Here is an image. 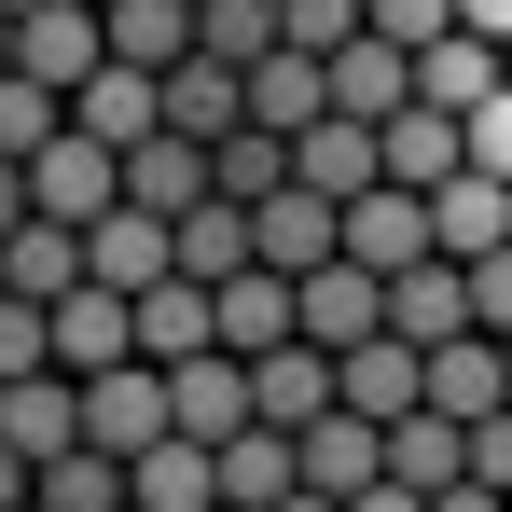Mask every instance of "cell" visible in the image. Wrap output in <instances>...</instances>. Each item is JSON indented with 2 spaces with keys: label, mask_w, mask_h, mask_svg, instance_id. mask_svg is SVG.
I'll return each mask as SVG.
<instances>
[{
  "label": "cell",
  "mask_w": 512,
  "mask_h": 512,
  "mask_svg": "<svg viewBox=\"0 0 512 512\" xmlns=\"http://www.w3.org/2000/svg\"><path fill=\"white\" fill-rule=\"evenodd\" d=\"M167 429H180L167 360H111V374H84V443H111V457H153Z\"/></svg>",
  "instance_id": "1"
},
{
  "label": "cell",
  "mask_w": 512,
  "mask_h": 512,
  "mask_svg": "<svg viewBox=\"0 0 512 512\" xmlns=\"http://www.w3.org/2000/svg\"><path fill=\"white\" fill-rule=\"evenodd\" d=\"M70 125H84V139H111V153L167 139V70H139V56H97L84 84H70Z\"/></svg>",
  "instance_id": "2"
},
{
  "label": "cell",
  "mask_w": 512,
  "mask_h": 512,
  "mask_svg": "<svg viewBox=\"0 0 512 512\" xmlns=\"http://www.w3.org/2000/svg\"><path fill=\"white\" fill-rule=\"evenodd\" d=\"M28 208H56V222L125 208V153H111V139H84V125H70V139H42V153H28Z\"/></svg>",
  "instance_id": "3"
},
{
  "label": "cell",
  "mask_w": 512,
  "mask_h": 512,
  "mask_svg": "<svg viewBox=\"0 0 512 512\" xmlns=\"http://www.w3.org/2000/svg\"><path fill=\"white\" fill-rule=\"evenodd\" d=\"M443 236H429V194L416 180H374V194H346V263H374V277H402V263H429Z\"/></svg>",
  "instance_id": "4"
},
{
  "label": "cell",
  "mask_w": 512,
  "mask_h": 512,
  "mask_svg": "<svg viewBox=\"0 0 512 512\" xmlns=\"http://www.w3.org/2000/svg\"><path fill=\"white\" fill-rule=\"evenodd\" d=\"M291 180H305V194H374V180H388V125H360V111H319V125H305V139H291Z\"/></svg>",
  "instance_id": "5"
},
{
  "label": "cell",
  "mask_w": 512,
  "mask_h": 512,
  "mask_svg": "<svg viewBox=\"0 0 512 512\" xmlns=\"http://www.w3.org/2000/svg\"><path fill=\"white\" fill-rule=\"evenodd\" d=\"M250 388H263V429H319V416L346 402V374H333V346H319V333L263 346V360H250Z\"/></svg>",
  "instance_id": "6"
},
{
  "label": "cell",
  "mask_w": 512,
  "mask_h": 512,
  "mask_svg": "<svg viewBox=\"0 0 512 512\" xmlns=\"http://www.w3.org/2000/svg\"><path fill=\"white\" fill-rule=\"evenodd\" d=\"M291 333H305V277H291V263H236V277H222V346L263 360V346H291Z\"/></svg>",
  "instance_id": "7"
},
{
  "label": "cell",
  "mask_w": 512,
  "mask_h": 512,
  "mask_svg": "<svg viewBox=\"0 0 512 512\" xmlns=\"http://www.w3.org/2000/svg\"><path fill=\"white\" fill-rule=\"evenodd\" d=\"M111 360H139V291L84 277V291L56 305V374H111Z\"/></svg>",
  "instance_id": "8"
},
{
  "label": "cell",
  "mask_w": 512,
  "mask_h": 512,
  "mask_svg": "<svg viewBox=\"0 0 512 512\" xmlns=\"http://www.w3.org/2000/svg\"><path fill=\"white\" fill-rule=\"evenodd\" d=\"M84 263L111 277V291H153V277H180V222H167V208H97Z\"/></svg>",
  "instance_id": "9"
},
{
  "label": "cell",
  "mask_w": 512,
  "mask_h": 512,
  "mask_svg": "<svg viewBox=\"0 0 512 512\" xmlns=\"http://www.w3.org/2000/svg\"><path fill=\"white\" fill-rule=\"evenodd\" d=\"M97 56H111V14H97V0H42V14H14V70H42V84H84Z\"/></svg>",
  "instance_id": "10"
},
{
  "label": "cell",
  "mask_w": 512,
  "mask_h": 512,
  "mask_svg": "<svg viewBox=\"0 0 512 512\" xmlns=\"http://www.w3.org/2000/svg\"><path fill=\"white\" fill-rule=\"evenodd\" d=\"M0 443H14V457H70V443H84V374H56V360L14 374V388H0Z\"/></svg>",
  "instance_id": "11"
},
{
  "label": "cell",
  "mask_w": 512,
  "mask_h": 512,
  "mask_svg": "<svg viewBox=\"0 0 512 512\" xmlns=\"http://www.w3.org/2000/svg\"><path fill=\"white\" fill-rule=\"evenodd\" d=\"M0 277H14L28 305H70V291L97 277V263H84V222H56V208H28V222L0 236Z\"/></svg>",
  "instance_id": "12"
},
{
  "label": "cell",
  "mask_w": 512,
  "mask_h": 512,
  "mask_svg": "<svg viewBox=\"0 0 512 512\" xmlns=\"http://www.w3.org/2000/svg\"><path fill=\"white\" fill-rule=\"evenodd\" d=\"M333 374H346V416H416L429 402V346H402V333L333 346Z\"/></svg>",
  "instance_id": "13"
},
{
  "label": "cell",
  "mask_w": 512,
  "mask_h": 512,
  "mask_svg": "<svg viewBox=\"0 0 512 512\" xmlns=\"http://www.w3.org/2000/svg\"><path fill=\"white\" fill-rule=\"evenodd\" d=\"M167 388H180V429H194V443H236V429L263 416V388H250V360H236V346H208V360H167Z\"/></svg>",
  "instance_id": "14"
},
{
  "label": "cell",
  "mask_w": 512,
  "mask_h": 512,
  "mask_svg": "<svg viewBox=\"0 0 512 512\" xmlns=\"http://www.w3.org/2000/svg\"><path fill=\"white\" fill-rule=\"evenodd\" d=\"M388 333H402V346H443V333H471V263H457V250L402 263V277H388Z\"/></svg>",
  "instance_id": "15"
},
{
  "label": "cell",
  "mask_w": 512,
  "mask_h": 512,
  "mask_svg": "<svg viewBox=\"0 0 512 512\" xmlns=\"http://www.w3.org/2000/svg\"><path fill=\"white\" fill-rule=\"evenodd\" d=\"M208 194H222V153H208V139H180V125L125 153V208H167V222H180V208H208Z\"/></svg>",
  "instance_id": "16"
},
{
  "label": "cell",
  "mask_w": 512,
  "mask_h": 512,
  "mask_svg": "<svg viewBox=\"0 0 512 512\" xmlns=\"http://www.w3.org/2000/svg\"><path fill=\"white\" fill-rule=\"evenodd\" d=\"M167 125H180V139H236V125H250V70L194 42V56L167 70Z\"/></svg>",
  "instance_id": "17"
},
{
  "label": "cell",
  "mask_w": 512,
  "mask_h": 512,
  "mask_svg": "<svg viewBox=\"0 0 512 512\" xmlns=\"http://www.w3.org/2000/svg\"><path fill=\"white\" fill-rule=\"evenodd\" d=\"M429 236H443V250H457V263H485V250H512V180H499V167H457V180H443V194H429Z\"/></svg>",
  "instance_id": "18"
},
{
  "label": "cell",
  "mask_w": 512,
  "mask_h": 512,
  "mask_svg": "<svg viewBox=\"0 0 512 512\" xmlns=\"http://www.w3.org/2000/svg\"><path fill=\"white\" fill-rule=\"evenodd\" d=\"M250 236H263V263H291V277H319V263L346 250V208L291 180V194H263V208H250Z\"/></svg>",
  "instance_id": "19"
},
{
  "label": "cell",
  "mask_w": 512,
  "mask_h": 512,
  "mask_svg": "<svg viewBox=\"0 0 512 512\" xmlns=\"http://www.w3.org/2000/svg\"><path fill=\"white\" fill-rule=\"evenodd\" d=\"M499 84H512V42H485V28H443V42L416 56V97H429V111H485Z\"/></svg>",
  "instance_id": "20"
},
{
  "label": "cell",
  "mask_w": 512,
  "mask_h": 512,
  "mask_svg": "<svg viewBox=\"0 0 512 512\" xmlns=\"http://www.w3.org/2000/svg\"><path fill=\"white\" fill-rule=\"evenodd\" d=\"M457 167H471V111H429V97H402V111H388V180L443 194Z\"/></svg>",
  "instance_id": "21"
},
{
  "label": "cell",
  "mask_w": 512,
  "mask_h": 512,
  "mask_svg": "<svg viewBox=\"0 0 512 512\" xmlns=\"http://www.w3.org/2000/svg\"><path fill=\"white\" fill-rule=\"evenodd\" d=\"M222 346V291L208 277H153L139 291V360H208Z\"/></svg>",
  "instance_id": "22"
},
{
  "label": "cell",
  "mask_w": 512,
  "mask_h": 512,
  "mask_svg": "<svg viewBox=\"0 0 512 512\" xmlns=\"http://www.w3.org/2000/svg\"><path fill=\"white\" fill-rule=\"evenodd\" d=\"M305 443V485H333V499H360V485H388V416H319V429H291Z\"/></svg>",
  "instance_id": "23"
},
{
  "label": "cell",
  "mask_w": 512,
  "mask_h": 512,
  "mask_svg": "<svg viewBox=\"0 0 512 512\" xmlns=\"http://www.w3.org/2000/svg\"><path fill=\"white\" fill-rule=\"evenodd\" d=\"M125 485H139V512H222V443L167 429L153 457H125Z\"/></svg>",
  "instance_id": "24"
},
{
  "label": "cell",
  "mask_w": 512,
  "mask_h": 512,
  "mask_svg": "<svg viewBox=\"0 0 512 512\" xmlns=\"http://www.w3.org/2000/svg\"><path fill=\"white\" fill-rule=\"evenodd\" d=\"M402 97H416V42H388V28H360V42L333 56V111H360V125H388Z\"/></svg>",
  "instance_id": "25"
},
{
  "label": "cell",
  "mask_w": 512,
  "mask_h": 512,
  "mask_svg": "<svg viewBox=\"0 0 512 512\" xmlns=\"http://www.w3.org/2000/svg\"><path fill=\"white\" fill-rule=\"evenodd\" d=\"M319 111H333V56H305V42H277V56L250 70V125H277V139H305Z\"/></svg>",
  "instance_id": "26"
},
{
  "label": "cell",
  "mask_w": 512,
  "mask_h": 512,
  "mask_svg": "<svg viewBox=\"0 0 512 512\" xmlns=\"http://www.w3.org/2000/svg\"><path fill=\"white\" fill-rule=\"evenodd\" d=\"M305 333H319V346H360V333H388V277L333 250L319 277H305Z\"/></svg>",
  "instance_id": "27"
},
{
  "label": "cell",
  "mask_w": 512,
  "mask_h": 512,
  "mask_svg": "<svg viewBox=\"0 0 512 512\" xmlns=\"http://www.w3.org/2000/svg\"><path fill=\"white\" fill-rule=\"evenodd\" d=\"M388 471L443 499V485L471 471V416H443V402H416V416H388Z\"/></svg>",
  "instance_id": "28"
},
{
  "label": "cell",
  "mask_w": 512,
  "mask_h": 512,
  "mask_svg": "<svg viewBox=\"0 0 512 512\" xmlns=\"http://www.w3.org/2000/svg\"><path fill=\"white\" fill-rule=\"evenodd\" d=\"M236 263H263V236H250V194H208V208H180V277H236Z\"/></svg>",
  "instance_id": "29"
},
{
  "label": "cell",
  "mask_w": 512,
  "mask_h": 512,
  "mask_svg": "<svg viewBox=\"0 0 512 512\" xmlns=\"http://www.w3.org/2000/svg\"><path fill=\"white\" fill-rule=\"evenodd\" d=\"M291 485H305V443H291V429H236V443H222V499H250V512H277L291 499Z\"/></svg>",
  "instance_id": "30"
},
{
  "label": "cell",
  "mask_w": 512,
  "mask_h": 512,
  "mask_svg": "<svg viewBox=\"0 0 512 512\" xmlns=\"http://www.w3.org/2000/svg\"><path fill=\"white\" fill-rule=\"evenodd\" d=\"M208 28H194V0H111V56H139V70H180Z\"/></svg>",
  "instance_id": "31"
},
{
  "label": "cell",
  "mask_w": 512,
  "mask_h": 512,
  "mask_svg": "<svg viewBox=\"0 0 512 512\" xmlns=\"http://www.w3.org/2000/svg\"><path fill=\"white\" fill-rule=\"evenodd\" d=\"M139 485H125V457L111 443H70V457H42V512H125Z\"/></svg>",
  "instance_id": "32"
},
{
  "label": "cell",
  "mask_w": 512,
  "mask_h": 512,
  "mask_svg": "<svg viewBox=\"0 0 512 512\" xmlns=\"http://www.w3.org/2000/svg\"><path fill=\"white\" fill-rule=\"evenodd\" d=\"M194 28H208V56H236V70H263V56L291 42V0H194Z\"/></svg>",
  "instance_id": "33"
},
{
  "label": "cell",
  "mask_w": 512,
  "mask_h": 512,
  "mask_svg": "<svg viewBox=\"0 0 512 512\" xmlns=\"http://www.w3.org/2000/svg\"><path fill=\"white\" fill-rule=\"evenodd\" d=\"M42 139H70V84H42V70H0V153L28 167Z\"/></svg>",
  "instance_id": "34"
},
{
  "label": "cell",
  "mask_w": 512,
  "mask_h": 512,
  "mask_svg": "<svg viewBox=\"0 0 512 512\" xmlns=\"http://www.w3.org/2000/svg\"><path fill=\"white\" fill-rule=\"evenodd\" d=\"M208 153H222V194H291V139H277V125H236V139H208Z\"/></svg>",
  "instance_id": "35"
},
{
  "label": "cell",
  "mask_w": 512,
  "mask_h": 512,
  "mask_svg": "<svg viewBox=\"0 0 512 512\" xmlns=\"http://www.w3.org/2000/svg\"><path fill=\"white\" fill-rule=\"evenodd\" d=\"M42 360H56V305L0 291V388H14V374H42Z\"/></svg>",
  "instance_id": "36"
},
{
  "label": "cell",
  "mask_w": 512,
  "mask_h": 512,
  "mask_svg": "<svg viewBox=\"0 0 512 512\" xmlns=\"http://www.w3.org/2000/svg\"><path fill=\"white\" fill-rule=\"evenodd\" d=\"M360 28H374V0H291V42H305V56H346Z\"/></svg>",
  "instance_id": "37"
},
{
  "label": "cell",
  "mask_w": 512,
  "mask_h": 512,
  "mask_svg": "<svg viewBox=\"0 0 512 512\" xmlns=\"http://www.w3.org/2000/svg\"><path fill=\"white\" fill-rule=\"evenodd\" d=\"M374 28H388V42H416V56H429V42L457 28V0H374Z\"/></svg>",
  "instance_id": "38"
},
{
  "label": "cell",
  "mask_w": 512,
  "mask_h": 512,
  "mask_svg": "<svg viewBox=\"0 0 512 512\" xmlns=\"http://www.w3.org/2000/svg\"><path fill=\"white\" fill-rule=\"evenodd\" d=\"M471 319H485V333H512V250L471 263Z\"/></svg>",
  "instance_id": "39"
},
{
  "label": "cell",
  "mask_w": 512,
  "mask_h": 512,
  "mask_svg": "<svg viewBox=\"0 0 512 512\" xmlns=\"http://www.w3.org/2000/svg\"><path fill=\"white\" fill-rule=\"evenodd\" d=\"M471 167H499V180H512V84L471 111Z\"/></svg>",
  "instance_id": "40"
},
{
  "label": "cell",
  "mask_w": 512,
  "mask_h": 512,
  "mask_svg": "<svg viewBox=\"0 0 512 512\" xmlns=\"http://www.w3.org/2000/svg\"><path fill=\"white\" fill-rule=\"evenodd\" d=\"M471 471H485V485H512V402H499V416H471Z\"/></svg>",
  "instance_id": "41"
},
{
  "label": "cell",
  "mask_w": 512,
  "mask_h": 512,
  "mask_svg": "<svg viewBox=\"0 0 512 512\" xmlns=\"http://www.w3.org/2000/svg\"><path fill=\"white\" fill-rule=\"evenodd\" d=\"M429 512H512V485H485V471H457V485H443Z\"/></svg>",
  "instance_id": "42"
},
{
  "label": "cell",
  "mask_w": 512,
  "mask_h": 512,
  "mask_svg": "<svg viewBox=\"0 0 512 512\" xmlns=\"http://www.w3.org/2000/svg\"><path fill=\"white\" fill-rule=\"evenodd\" d=\"M42 499V457H14V443H0V512H28Z\"/></svg>",
  "instance_id": "43"
},
{
  "label": "cell",
  "mask_w": 512,
  "mask_h": 512,
  "mask_svg": "<svg viewBox=\"0 0 512 512\" xmlns=\"http://www.w3.org/2000/svg\"><path fill=\"white\" fill-rule=\"evenodd\" d=\"M346 512H429V485H402V471H388V485H360Z\"/></svg>",
  "instance_id": "44"
},
{
  "label": "cell",
  "mask_w": 512,
  "mask_h": 512,
  "mask_svg": "<svg viewBox=\"0 0 512 512\" xmlns=\"http://www.w3.org/2000/svg\"><path fill=\"white\" fill-rule=\"evenodd\" d=\"M14 222H28V167L0 153V236H14Z\"/></svg>",
  "instance_id": "45"
},
{
  "label": "cell",
  "mask_w": 512,
  "mask_h": 512,
  "mask_svg": "<svg viewBox=\"0 0 512 512\" xmlns=\"http://www.w3.org/2000/svg\"><path fill=\"white\" fill-rule=\"evenodd\" d=\"M457 28H485V42H512V0H457Z\"/></svg>",
  "instance_id": "46"
},
{
  "label": "cell",
  "mask_w": 512,
  "mask_h": 512,
  "mask_svg": "<svg viewBox=\"0 0 512 512\" xmlns=\"http://www.w3.org/2000/svg\"><path fill=\"white\" fill-rule=\"evenodd\" d=\"M277 512H346V499H333V485H291V499H277Z\"/></svg>",
  "instance_id": "47"
},
{
  "label": "cell",
  "mask_w": 512,
  "mask_h": 512,
  "mask_svg": "<svg viewBox=\"0 0 512 512\" xmlns=\"http://www.w3.org/2000/svg\"><path fill=\"white\" fill-rule=\"evenodd\" d=\"M0 70H14V14H0Z\"/></svg>",
  "instance_id": "48"
},
{
  "label": "cell",
  "mask_w": 512,
  "mask_h": 512,
  "mask_svg": "<svg viewBox=\"0 0 512 512\" xmlns=\"http://www.w3.org/2000/svg\"><path fill=\"white\" fill-rule=\"evenodd\" d=\"M0 14H42V0H0Z\"/></svg>",
  "instance_id": "49"
},
{
  "label": "cell",
  "mask_w": 512,
  "mask_h": 512,
  "mask_svg": "<svg viewBox=\"0 0 512 512\" xmlns=\"http://www.w3.org/2000/svg\"><path fill=\"white\" fill-rule=\"evenodd\" d=\"M222 512H250V499H222Z\"/></svg>",
  "instance_id": "50"
},
{
  "label": "cell",
  "mask_w": 512,
  "mask_h": 512,
  "mask_svg": "<svg viewBox=\"0 0 512 512\" xmlns=\"http://www.w3.org/2000/svg\"><path fill=\"white\" fill-rule=\"evenodd\" d=\"M0 291H14V277H0Z\"/></svg>",
  "instance_id": "51"
},
{
  "label": "cell",
  "mask_w": 512,
  "mask_h": 512,
  "mask_svg": "<svg viewBox=\"0 0 512 512\" xmlns=\"http://www.w3.org/2000/svg\"><path fill=\"white\" fill-rule=\"evenodd\" d=\"M97 14H111V0H97Z\"/></svg>",
  "instance_id": "52"
},
{
  "label": "cell",
  "mask_w": 512,
  "mask_h": 512,
  "mask_svg": "<svg viewBox=\"0 0 512 512\" xmlns=\"http://www.w3.org/2000/svg\"><path fill=\"white\" fill-rule=\"evenodd\" d=\"M28 512H42V499H28Z\"/></svg>",
  "instance_id": "53"
},
{
  "label": "cell",
  "mask_w": 512,
  "mask_h": 512,
  "mask_svg": "<svg viewBox=\"0 0 512 512\" xmlns=\"http://www.w3.org/2000/svg\"><path fill=\"white\" fill-rule=\"evenodd\" d=\"M125 512H139V499H125Z\"/></svg>",
  "instance_id": "54"
},
{
  "label": "cell",
  "mask_w": 512,
  "mask_h": 512,
  "mask_svg": "<svg viewBox=\"0 0 512 512\" xmlns=\"http://www.w3.org/2000/svg\"><path fill=\"white\" fill-rule=\"evenodd\" d=\"M499 346H512V333H499Z\"/></svg>",
  "instance_id": "55"
}]
</instances>
